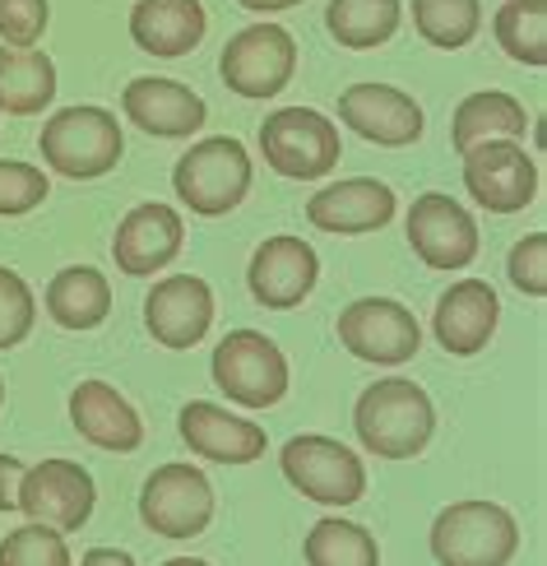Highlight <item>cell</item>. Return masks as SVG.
Listing matches in <instances>:
<instances>
[{"label": "cell", "instance_id": "obj_1", "mask_svg": "<svg viewBox=\"0 0 547 566\" xmlns=\"http://www.w3.org/2000/svg\"><path fill=\"white\" fill-rule=\"evenodd\" d=\"M353 432L376 460H418L436 437V405L409 376H380L353 405Z\"/></svg>", "mask_w": 547, "mask_h": 566}, {"label": "cell", "instance_id": "obj_2", "mask_svg": "<svg viewBox=\"0 0 547 566\" xmlns=\"http://www.w3.org/2000/svg\"><path fill=\"white\" fill-rule=\"evenodd\" d=\"M42 163L65 181H98L107 172L122 168L126 158V130L116 122V112L98 103H80V107H61L42 122L38 135Z\"/></svg>", "mask_w": 547, "mask_h": 566}, {"label": "cell", "instance_id": "obj_3", "mask_svg": "<svg viewBox=\"0 0 547 566\" xmlns=\"http://www.w3.org/2000/svg\"><path fill=\"white\" fill-rule=\"evenodd\" d=\"M251 154L236 135H209L172 168V191L196 219H223L251 196Z\"/></svg>", "mask_w": 547, "mask_h": 566}, {"label": "cell", "instance_id": "obj_4", "mask_svg": "<svg viewBox=\"0 0 547 566\" xmlns=\"http://www.w3.org/2000/svg\"><path fill=\"white\" fill-rule=\"evenodd\" d=\"M519 521L483 497H464L450 502L436 521H432V557L436 566H511L519 553Z\"/></svg>", "mask_w": 547, "mask_h": 566}, {"label": "cell", "instance_id": "obj_5", "mask_svg": "<svg viewBox=\"0 0 547 566\" xmlns=\"http://www.w3.org/2000/svg\"><path fill=\"white\" fill-rule=\"evenodd\" d=\"M260 154L274 177L312 186L339 168L344 139L339 126L316 107H278L260 122Z\"/></svg>", "mask_w": 547, "mask_h": 566}, {"label": "cell", "instance_id": "obj_6", "mask_svg": "<svg viewBox=\"0 0 547 566\" xmlns=\"http://www.w3.org/2000/svg\"><path fill=\"white\" fill-rule=\"evenodd\" d=\"M278 469L306 502L316 506H358L367 497V464L353 446L325 432H297L278 446Z\"/></svg>", "mask_w": 547, "mask_h": 566}, {"label": "cell", "instance_id": "obj_7", "mask_svg": "<svg viewBox=\"0 0 547 566\" xmlns=\"http://www.w3.org/2000/svg\"><path fill=\"white\" fill-rule=\"evenodd\" d=\"M209 376L236 409H274L288 399L293 386L283 348L270 335H260V329H232V335L213 344Z\"/></svg>", "mask_w": 547, "mask_h": 566}, {"label": "cell", "instance_id": "obj_8", "mask_svg": "<svg viewBox=\"0 0 547 566\" xmlns=\"http://www.w3.org/2000/svg\"><path fill=\"white\" fill-rule=\"evenodd\" d=\"M297 75V38L283 23H246L242 33H232L223 56H219V80L228 93L246 103L278 98Z\"/></svg>", "mask_w": 547, "mask_h": 566}, {"label": "cell", "instance_id": "obj_9", "mask_svg": "<svg viewBox=\"0 0 547 566\" xmlns=\"http://www.w3.org/2000/svg\"><path fill=\"white\" fill-rule=\"evenodd\" d=\"M464 168V191L469 200L487 209V214H525L538 200V163L519 139H483L460 154Z\"/></svg>", "mask_w": 547, "mask_h": 566}, {"label": "cell", "instance_id": "obj_10", "mask_svg": "<svg viewBox=\"0 0 547 566\" xmlns=\"http://www.w3.org/2000/svg\"><path fill=\"white\" fill-rule=\"evenodd\" d=\"M335 335L353 358L371 367H403L422 348L418 316L395 297H353L335 321Z\"/></svg>", "mask_w": 547, "mask_h": 566}, {"label": "cell", "instance_id": "obj_11", "mask_svg": "<svg viewBox=\"0 0 547 566\" xmlns=\"http://www.w3.org/2000/svg\"><path fill=\"white\" fill-rule=\"evenodd\" d=\"M139 521L158 538H196L213 521V483L204 469L168 460L139 488Z\"/></svg>", "mask_w": 547, "mask_h": 566}, {"label": "cell", "instance_id": "obj_12", "mask_svg": "<svg viewBox=\"0 0 547 566\" xmlns=\"http://www.w3.org/2000/svg\"><path fill=\"white\" fill-rule=\"evenodd\" d=\"M93 506H98V483H93V474L80 460L52 455V460L33 464V469H23L19 502H14V511L23 515V521L75 534L93 521Z\"/></svg>", "mask_w": 547, "mask_h": 566}, {"label": "cell", "instance_id": "obj_13", "mask_svg": "<svg viewBox=\"0 0 547 566\" xmlns=\"http://www.w3.org/2000/svg\"><path fill=\"white\" fill-rule=\"evenodd\" d=\"M339 122L380 149H413L427 130V112L409 88L362 80L339 93Z\"/></svg>", "mask_w": 547, "mask_h": 566}, {"label": "cell", "instance_id": "obj_14", "mask_svg": "<svg viewBox=\"0 0 547 566\" xmlns=\"http://www.w3.org/2000/svg\"><path fill=\"white\" fill-rule=\"evenodd\" d=\"M403 232H409V247L427 270H464L478 261V247H483L473 214L445 191H422L409 205Z\"/></svg>", "mask_w": 547, "mask_h": 566}, {"label": "cell", "instance_id": "obj_15", "mask_svg": "<svg viewBox=\"0 0 547 566\" xmlns=\"http://www.w3.org/2000/svg\"><path fill=\"white\" fill-rule=\"evenodd\" d=\"M320 279V255L312 242L293 238V232H274L251 251L246 265V289L265 312H293L312 297Z\"/></svg>", "mask_w": 547, "mask_h": 566}, {"label": "cell", "instance_id": "obj_16", "mask_svg": "<svg viewBox=\"0 0 547 566\" xmlns=\"http://www.w3.org/2000/svg\"><path fill=\"white\" fill-rule=\"evenodd\" d=\"M186 247V223L172 205L145 200L116 223L112 232V261L126 279H154L168 270Z\"/></svg>", "mask_w": 547, "mask_h": 566}, {"label": "cell", "instance_id": "obj_17", "mask_svg": "<svg viewBox=\"0 0 547 566\" xmlns=\"http://www.w3.org/2000/svg\"><path fill=\"white\" fill-rule=\"evenodd\" d=\"M213 325V289L200 274H162L145 297V329L154 344L186 353L196 348Z\"/></svg>", "mask_w": 547, "mask_h": 566}, {"label": "cell", "instance_id": "obj_18", "mask_svg": "<svg viewBox=\"0 0 547 566\" xmlns=\"http://www.w3.org/2000/svg\"><path fill=\"white\" fill-rule=\"evenodd\" d=\"M177 432L190 446V455H200L209 464H255L265 455V428L255 418L228 413L223 405H209V399H190L177 413Z\"/></svg>", "mask_w": 547, "mask_h": 566}, {"label": "cell", "instance_id": "obj_19", "mask_svg": "<svg viewBox=\"0 0 547 566\" xmlns=\"http://www.w3.org/2000/svg\"><path fill=\"white\" fill-rule=\"evenodd\" d=\"M122 112H126L130 126H139L154 139H190L209 122V103L200 98V93L190 84L162 80V75L130 80L122 88Z\"/></svg>", "mask_w": 547, "mask_h": 566}, {"label": "cell", "instance_id": "obj_20", "mask_svg": "<svg viewBox=\"0 0 547 566\" xmlns=\"http://www.w3.org/2000/svg\"><path fill=\"white\" fill-rule=\"evenodd\" d=\"M395 191L380 177H348L335 186H320L306 200V223L335 238H362V232H380L395 219Z\"/></svg>", "mask_w": 547, "mask_h": 566}, {"label": "cell", "instance_id": "obj_21", "mask_svg": "<svg viewBox=\"0 0 547 566\" xmlns=\"http://www.w3.org/2000/svg\"><path fill=\"white\" fill-rule=\"evenodd\" d=\"M502 321V297L487 279H460L436 297L432 312V335L450 358H473L483 353Z\"/></svg>", "mask_w": 547, "mask_h": 566}, {"label": "cell", "instance_id": "obj_22", "mask_svg": "<svg viewBox=\"0 0 547 566\" xmlns=\"http://www.w3.org/2000/svg\"><path fill=\"white\" fill-rule=\"evenodd\" d=\"M70 422H75V432L88 446L112 451V455H130L145 446V418L107 381H80L70 390Z\"/></svg>", "mask_w": 547, "mask_h": 566}, {"label": "cell", "instance_id": "obj_23", "mask_svg": "<svg viewBox=\"0 0 547 566\" xmlns=\"http://www.w3.org/2000/svg\"><path fill=\"white\" fill-rule=\"evenodd\" d=\"M209 33V14L200 0H135L130 6V38L145 56L181 61Z\"/></svg>", "mask_w": 547, "mask_h": 566}, {"label": "cell", "instance_id": "obj_24", "mask_svg": "<svg viewBox=\"0 0 547 566\" xmlns=\"http://www.w3.org/2000/svg\"><path fill=\"white\" fill-rule=\"evenodd\" d=\"M42 306L52 325L70 329V335H84V329H98L112 316V283L93 265H65L46 283Z\"/></svg>", "mask_w": 547, "mask_h": 566}, {"label": "cell", "instance_id": "obj_25", "mask_svg": "<svg viewBox=\"0 0 547 566\" xmlns=\"http://www.w3.org/2000/svg\"><path fill=\"white\" fill-rule=\"evenodd\" d=\"M56 61L42 46L0 42V112L6 116H42L56 103Z\"/></svg>", "mask_w": 547, "mask_h": 566}, {"label": "cell", "instance_id": "obj_26", "mask_svg": "<svg viewBox=\"0 0 547 566\" xmlns=\"http://www.w3.org/2000/svg\"><path fill=\"white\" fill-rule=\"evenodd\" d=\"M525 130H529V112L515 93L478 88L450 116V149L464 154L473 145H483V139H525Z\"/></svg>", "mask_w": 547, "mask_h": 566}, {"label": "cell", "instance_id": "obj_27", "mask_svg": "<svg viewBox=\"0 0 547 566\" xmlns=\"http://www.w3.org/2000/svg\"><path fill=\"white\" fill-rule=\"evenodd\" d=\"M403 23V0H329L325 29L348 52H371L386 46Z\"/></svg>", "mask_w": 547, "mask_h": 566}, {"label": "cell", "instance_id": "obj_28", "mask_svg": "<svg viewBox=\"0 0 547 566\" xmlns=\"http://www.w3.org/2000/svg\"><path fill=\"white\" fill-rule=\"evenodd\" d=\"M302 557H306V566H380V544L367 525L325 515V521L306 530Z\"/></svg>", "mask_w": 547, "mask_h": 566}, {"label": "cell", "instance_id": "obj_29", "mask_svg": "<svg viewBox=\"0 0 547 566\" xmlns=\"http://www.w3.org/2000/svg\"><path fill=\"white\" fill-rule=\"evenodd\" d=\"M492 33L511 61L543 70L547 65V0H506L492 14Z\"/></svg>", "mask_w": 547, "mask_h": 566}, {"label": "cell", "instance_id": "obj_30", "mask_svg": "<svg viewBox=\"0 0 547 566\" xmlns=\"http://www.w3.org/2000/svg\"><path fill=\"white\" fill-rule=\"evenodd\" d=\"M413 29L436 52H464L483 33V0H413Z\"/></svg>", "mask_w": 547, "mask_h": 566}, {"label": "cell", "instance_id": "obj_31", "mask_svg": "<svg viewBox=\"0 0 547 566\" xmlns=\"http://www.w3.org/2000/svg\"><path fill=\"white\" fill-rule=\"evenodd\" d=\"M0 566H70V544L52 525H19L0 538Z\"/></svg>", "mask_w": 547, "mask_h": 566}, {"label": "cell", "instance_id": "obj_32", "mask_svg": "<svg viewBox=\"0 0 547 566\" xmlns=\"http://www.w3.org/2000/svg\"><path fill=\"white\" fill-rule=\"evenodd\" d=\"M52 196V177L38 163L0 158V219H23Z\"/></svg>", "mask_w": 547, "mask_h": 566}, {"label": "cell", "instance_id": "obj_33", "mask_svg": "<svg viewBox=\"0 0 547 566\" xmlns=\"http://www.w3.org/2000/svg\"><path fill=\"white\" fill-rule=\"evenodd\" d=\"M38 325V297L19 270L0 265V348H19Z\"/></svg>", "mask_w": 547, "mask_h": 566}, {"label": "cell", "instance_id": "obj_34", "mask_svg": "<svg viewBox=\"0 0 547 566\" xmlns=\"http://www.w3.org/2000/svg\"><path fill=\"white\" fill-rule=\"evenodd\" d=\"M506 274L515 283V293L525 297H547V232H525L511 255H506Z\"/></svg>", "mask_w": 547, "mask_h": 566}, {"label": "cell", "instance_id": "obj_35", "mask_svg": "<svg viewBox=\"0 0 547 566\" xmlns=\"http://www.w3.org/2000/svg\"><path fill=\"white\" fill-rule=\"evenodd\" d=\"M46 23H52L46 0H0V38H6V46H38Z\"/></svg>", "mask_w": 547, "mask_h": 566}, {"label": "cell", "instance_id": "obj_36", "mask_svg": "<svg viewBox=\"0 0 547 566\" xmlns=\"http://www.w3.org/2000/svg\"><path fill=\"white\" fill-rule=\"evenodd\" d=\"M23 464L19 455H6L0 451V511H14V502H19V479H23Z\"/></svg>", "mask_w": 547, "mask_h": 566}, {"label": "cell", "instance_id": "obj_37", "mask_svg": "<svg viewBox=\"0 0 547 566\" xmlns=\"http://www.w3.org/2000/svg\"><path fill=\"white\" fill-rule=\"evenodd\" d=\"M80 566H135V557L126 548H88Z\"/></svg>", "mask_w": 547, "mask_h": 566}, {"label": "cell", "instance_id": "obj_38", "mask_svg": "<svg viewBox=\"0 0 547 566\" xmlns=\"http://www.w3.org/2000/svg\"><path fill=\"white\" fill-rule=\"evenodd\" d=\"M242 10H251V14H278V10H293V6H302V0H236Z\"/></svg>", "mask_w": 547, "mask_h": 566}, {"label": "cell", "instance_id": "obj_39", "mask_svg": "<svg viewBox=\"0 0 547 566\" xmlns=\"http://www.w3.org/2000/svg\"><path fill=\"white\" fill-rule=\"evenodd\" d=\"M162 566H209V562H204V557H168Z\"/></svg>", "mask_w": 547, "mask_h": 566}, {"label": "cell", "instance_id": "obj_40", "mask_svg": "<svg viewBox=\"0 0 547 566\" xmlns=\"http://www.w3.org/2000/svg\"><path fill=\"white\" fill-rule=\"evenodd\" d=\"M0 409H6V376H0Z\"/></svg>", "mask_w": 547, "mask_h": 566}]
</instances>
